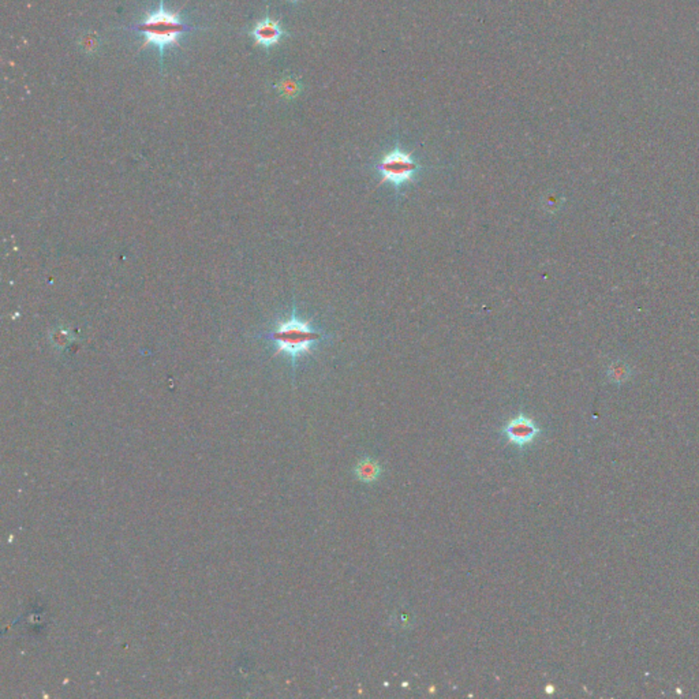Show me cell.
<instances>
[{"label":"cell","mask_w":699,"mask_h":699,"mask_svg":"<svg viewBox=\"0 0 699 699\" xmlns=\"http://www.w3.org/2000/svg\"><path fill=\"white\" fill-rule=\"evenodd\" d=\"M78 46L86 55H93L100 48V37L93 32H86L78 38Z\"/></svg>","instance_id":"cell-8"},{"label":"cell","mask_w":699,"mask_h":699,"mask_svg":"<svg viewBox=\"0 0 699 699\" xmlns=\"http://www.w3.org/2000/svg\"><path fill=\"white\" fill-rule=\"evenodd\" d=\"M249 36L253 38L257 47L270 51L273 47L279 46V43L289 37L290 33L282 26L280 21L272 19L270 11L267 10L265 17L257 21L255 26L249 31Z\"/></svg>","instance_id":"cell-4"},{"label":"cell","mask_w":699,"mask_h":699,"mask_svg":"<svg viewBox=\"0 0 699 699\" xmlns=\"http://www.w3.org/2000/svg\"><path fill=\"white\" fill-rule=\"evenodd\" d=\"M126 31L136 32L142 37L141 50L154 46L159 50L160 56V71H164V52L167 48L179 46L182 37L193 31H206L208 28L193 26L182 19V14L178 11H170L166 9L164 0L159 1V9L146 13L144 18Z\"/></svg>","instance_id":"cell-1"},{"label":"cell","mask_w":699,"mask_h":699,"mask_svg":"<svg viewBox=\"0 0 699 699\" xmlns=\"http://www.w3.org/2000/svg\"><path fill=\"white\" fill-rule=\"evenodd\" d=\"M274 90L284 100H295L304 92V84L297 75H284L274 84Z\"/></svg>","instance_id":"cell-6"},{"label":"cell","mask_w":699,"mask_h":699,"mask_svg":"<svg viewBox=\"0 0 699 699\" xmlns=\"http://www.w3.org/2000/svg\"><path fill=\"white\" fill-rule=\"evenodd\" d=\"M420 169V164L412 159V156L399 146L384 154L375 166V170L381 176V183L390 182L396 188L412 181Z\"/></svg>","instance_id":"cell-3"},{"label":"cell","mask_w":699,"mask_h":699,"mask_svg":"<svg viewBox=\"0 0 699 699\" xmlns=\"http://www.w3.org/2000/svg\"><path fill=\"white\" fill-rule=\"evenodd\" d=\"M501 433L512 445L518 448H525L526 445L534 442V439L541 433V430L531 418L523 414H519L518 417L512 418L510 422L506 424V427L501 429Z\"/></svg>","instance_id":"cell-5"},{"label":"cell","mask_w":699,"mask_h":699,"mask_svg":"<svg viewBox=\"0 0 699 699\" xmlns=\"http://www.w3.org/2000/svg\"><path fill=\"white\" fill-rule=\"evenodd\" d=\"M381 473V464L372 458L361 459L354 469V476L363 484H373L380 478Z\"/></svg>","instance_id":"cell-7"},{"label":"cell","mask_w":699,"mask_h":699,"mask_svg":"<svg viewBox=\"0 0 699 699\" xmlns=\"http://www.w3.org/2000/svg\"><path fill=\"white\" fill-rule=\"evenodd\" d=\"M286 1H287V3H290V4H299V3H302L304 0H286Z\"/></svg>","instance_id":"cell-9"},{"label":"cell","mask_w":699,"mask_h":699,"mask_svg":"<svg viewBox=\"0 0 699 699\" xmlns=\"http://www.w3.org/2000/svg\"><path fill=\"white\" fill-rule=\"evenodd\" d=\"M260 338L272 346L274 356H287L292 368H295L298 358L313 351L319 343L326 339V335L309 321L299 319L294 307L289 319L276 323L271 329L262 332Z\"/></svg>","instance_id":"cell-2"}]
</instances>
